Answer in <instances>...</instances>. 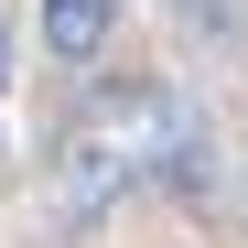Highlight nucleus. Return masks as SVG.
Listing matches in <instances>:
<instances>
[{"label": "nucleus", "mask_w": 248, "mask_h": 248, "mask_svg": "<svg viewBox=\"0 0 248 248\" xmlns=\"http://www.w3.org/2000/svg\"><path fill=\"white\" fill-rule=\"evenodd\" d=\"M108 32H119V0H44V44H54V65H97Z\"/></svg>", "instance_id": "obj_1"}, {"label": "nucleus", "mask_w": 248, "mask_h": 248, "mask_svg": "<svg viewBox=\"0 0 248 248\" xmlns=\"http://www.w3.org/2000/svg\"><path fill=\"white\" fill-rule=\"evenodd\" d=\"M0 87H11V22H0Z\"/></svg>", "instance_id": "obj_2"}]
</instances>
